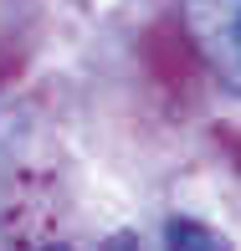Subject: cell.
I'll return each instance as SVG.
<instances>
[{
  "instance_id": "6da1fadb",
  "label": "cell",
  "mask_w": 241,
  "mask_h": 251,
  "mask_svg": "<svg viewBox=\"0 0 241 251\" xmlns=\"http://www.w3.org/2000/svg\"><path fill=\"white\" fill-rule=\"evenodd\" d=\"M185 31L231 93H241V0H185Z\"/></svg>"
},
{
  "instance_id": "7a4b0ae2",
  "label": "cell",
  "mask_w": 241,
  "mask_h": 251,
  "mask_svg": "<svg viewBox=\"0 0 241 251\" xmlns=\"http://www.w3.org/2000/svg\"><path fill=\"white\" fill-rule=\"evenodd\" d=\"M164 251H231L221 236L211 231L205 221H190V215H175L164 226Z\"/></svg>"
},
{
  "instance_id": "3957f363",
  "label": "cell",
  "mask_w": 241,
  "mask_h": 251,
  "mask_svg": "<svg viewBox=\"0 0 241 251\" xmlns=\"http://www.w3.org/2000/svg\"><path fill=\"white\" fill-rule=\"evenodd\" d=\"M47 251H67V246H47Z\"/></svg>"
}]
</instances>
